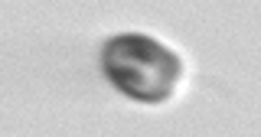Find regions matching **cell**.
I'll return each instance as SVG.
<instances>
[{
    "label": "cell",
    "mask_w": 261,
    "mask_h": 137,
    "mask_svg": "<svg viewBox=\"0 0 261 137\" xmlns=\"http://www.w3.org/2000/svg\"><path fill=\"white\" fill-rule=\"evenodd\" d=\"M101 69L124 98L147 104L167 101L183 78V59L173 49H167L160 39L141 33L108 39L101 52Z\"/></svg>",
    "instance_id": "cell-1"
}]
</instances>
